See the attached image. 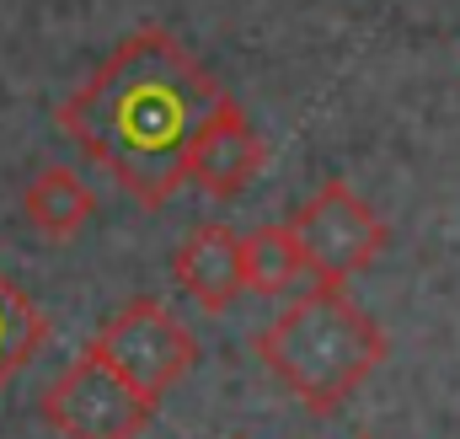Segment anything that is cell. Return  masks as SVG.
<instances>
[{"mask_svg":"<svg viewBox=\"0 0 460 439\" xmlns=\"http://www.w3.org/2000/svg\"><path fill=\"white\" fill-rule=\"evenodd\" d=\"M38 413L59 439H139L155 424V402L139 397L92 348L81 359H70L59 370V381L43 386Z\"/></svg>","mask_w":460,"mask_h":439,"instance_id":"4","label":"cell"},{"mask_svg":"<svg viewBox=\"0 0 460 439\" xmlns=\"http://www.w3.org/2000/svg\"><path fill=\"white\" fill-rule=\"evenodd\" d=\"M358 439H369V435H358Z\"/></svg>","mask_w":460,"mask_h":439,"instance_id":"11","label":"cell"},{"mask_svg":"<svg viewBox=\"0 0 460 439\" xmlns=\"http://www.w3.org/2000/svg\"><path fill=\"white\" fill-rule=\"evenodd\" d=\"M257 359L295 402L327 418L385 364V332L343 284H311L257 332Z\"/></svg>","mask_w":460,"mask_h":439,"instance_id":"2","label":"cell"},{"mask_svg":"<svg viewBox=\"0 0 460 439\" xmlns=\"http://www.w3.org/2000/svg\"><path fill=\"white\" fill-rule=\"evenodd\" d=\"M262 161H268L262 134L252 129L235 97H220L188 145V183L204 188L209 199H235L262 172Z\"/></svg>","mask_w":460,"mask_h":439,"instance_id":"6","label":"cell"},{"mask_svg":"<svg viewBox=\"0 0 460 439\" xmlns=\"http://www.w3.org/2000/svg\"><path fill=\"white\" fill-rule=\"evenodd\" d=\"M86 348H92L97 359H108L118 375H123L139 397H150L155 408H161L166 391H177V386L188 381V370L199 364V337H193V327H188L172 306H161L155 295H139V300H128L123 311H113Z\"/></svg>","mask_w":460,"mask_h":439,"instance_id":"3","label":"cell"},{"mask_svg":"<svg viewBox=\"0 0 460 439\" xmlns=\"http://www.w3.org/2000/svg\"><path fill=\"white\" fill-rule=\"evenodd\" d=\"M49 343V317L32 306V295L0 273V391L38 359V348Z\"/></svg>","mask_w":460,"mask_h":439,"instance_id":"10","label":"cell"},{"mask_svg":"<svg viewBox=\"0 0 460 439\" xmlns=\"http://www.w3.org/2000/svg\"><path fill=\"white\" fill-rule=\"evenodd\" d=\"M241 279L252 295H289L295 279H305V257L289 225H257L241 236Z\"/></svg>","mask_w":460,"mask_h":439,"instance_id":"9","label":"cell"},{"mask_svg":"<svg viewBox=\"0 0 460 439\" xmlns=\"http://www.w3.org/2000/svg\"><path fill=\"white\" fill-rule=\"evenodd\" d=\"M172 279L182 284V295L204 317H226L230 306L246 295L241 236L230 225H199V230H188L182 246H177V257H172Z\"/></svg>","mask_w":460,"mask_h":439,"instance_id":"7","label":"cell"},{"mask_svg":"<svg viewBox=\"0 0 460 439\" xmlns=\"http://www.w3.org/2000/svg\"><path fill=\"white\" fill-rule=\"evenodd\" d=\"M289 230H295V241H300V257H305L311 284H348V279L364 273V268L385 252V241H391L385 220L375 215L343 177H327V183L295 210Z\"/></svg>","mask_w":460,"mask_h":439,"instance_id":"5","label":"cell"},{"mask_svg":"<svg viewBox=\"0 0 460 439\" xmlns=\"http://www.w3.org/2000/svg\"><path fill=\"white\" fill-rule=\"evenodd\" d=\"M220 97V81L166 27H134L59 103L54 123L128 199L161 210L188 183V145Z\"/></svg>","mask_w":460,"mask_h":439,"instance_id":"1","label":"cell"},{"mask_svg":"<svg viewBox=\"0 0 460 439\" xmlns=\"http://www.w3.org/2000/svg\"><path fill=\"white\" fill-rule=\"evenodd\" d=\"M22 215H27V225H32L38 236L70 241V236L86 230V220L97 215V193L81 183V172H70V166H43V172L27 183V193H22Z\"/></svg>","mask_w":460,"mask_h":439,"instance_id":"8","label":"cell"}]
</instances>
